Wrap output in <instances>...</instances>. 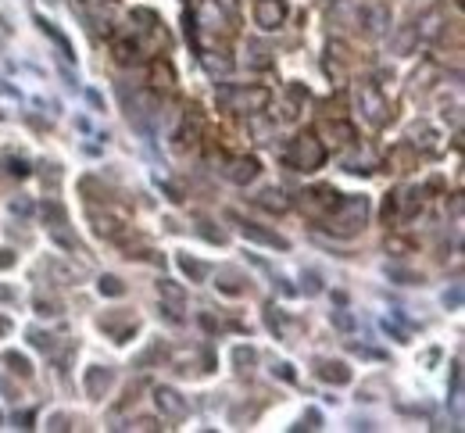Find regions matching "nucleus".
I'll list each match as a JSON object with an SVG mask.
<instances>
[{
	"instance_id": "obj_34",
	"label": "nucleus",
	"mask_w": 465,
	"mask_h": 433,
	"mask_svg": "<svg viewBox=\"0 0 465 433\" xmlns=\"http://www.w3.org/2000/svg\"><path fill=\"white\" fill-rule=\"evenodd\" d=\"M47 429H69V415H50V419H47Z\"/></svg>"
},
{
	"instance_id": "obj_7",
	"label": "nucleus",
	"mask_w": 465,
	"mask_h": 433,
	"mask_svg": "<svg viewBox=\"0 0 465 433\" xmlns=\"http://www.w3.org/2000/svg\"><path fill=\"white\" fill-rule=\"evenodd\" d=\"M283 18H286V4H283V0H254V22H258L265 32L279 29Z\"/></svg>"
},
{
	"instance_id": "obj_8",
	"label": "nucleus",
	"mask_w": 465,
	"mask_h": 433,
	"mask_svg": "<svg viewBox=\"0 0 465 433\" xmlns=\"http://www.w3.org/2000/svg\"><path fill=\"white\" fill-rule=\"evenodd\" d=\"M240 237H244V240H254V244H265V247H276V251H286V247H290L286 237H279V233H272V230H265V226H258V223H240Z\"/></svg>"
},
{
	"instance_id": "obj_18",
	"label": "nucleus",
	"mask_w": 465,
	"mask_h": 433,
	"mask_svg": "<svg viewBox=\"0 0 465 433\" xmlns=\"http://www.w3.org/2000/svg\"><path fill=\"white\" fill-rule=\"evenodd\" d=\"M419 43V32H416V25H404L397 36H394V43H390V50L394 54H412V47Z\"/></svg>"
},
{
	"instance_id": "obj_39",
	"label": "nucleus",
	"mask_w": 465,
	"mask_h": 433,
	"mask_svg": "<svg viewBox=\"0 0 465 433\" xmlns=\"http://www.w3.org/2000/svg\"><path fill=\"white\" fill-rule=\"evenodd\" d=\"M0 394H4V398H15V387L4 380V376H0Z\"/></svg>"
},
{
	"instance_id": "obj_27",
	"label": "nucleus",
	"mask_w": 465,
	"mask_h": 433,
	"mask_svg": "<svg viewBox=\"0 0 465 433\" xmlns=\"http://www.w3.org/2000/svg\"><path fill=\"white\" fill-rule=\"evenodd\" d=\"M29 340H33V348H40V351H54V337L43 333V330H29Z\"/></svg>"
},
{
	"instance_id": "obj_11",
	"label": "nucleus",
	"mask_w": 465,
	"mask_h": 433,
	"mask_svg": "<svg viewBox=\"0 0 465 433\" xmlns=\"http://www.w3.org/2000/svg\"><path fill=\"white\" fill-rule=\"evenodd\" d=\"M362 11H365V8L351 4V0H340V4L329 11V18H333L336 25H343V29H362Z\"/></svg>"
},
{
	"instance_id": "obj_10",
	"label": "nucleus",
	"mask_w": 465,
	"mask_h": 433,
	"mask_svg": "<svg viewBox=\"0 0 465 433\" xmlns=\"http://www.w3.org/2000/svg\"><path fill=\"white\" fill-rule=\"evenodd\" d=\"M254 176H258V161H254V158H232L229 165H225V179H229V183H240V186H244V183H251Z\"/></svg>"
},
{
	"instance_id": "obj_4",
	"label": "nucleus",
	"mask_w": 465,
	"mask_h": 433,
	"mask_svg": "<svg viewBox=\"0 0 465 433\" xmlns=\"http://www.w3.org/2000/svg\"><path fill=\"white\" fill-rule=\"evenodd\" d=\"M358 107H362V115H365L372 126H383V122L390 119V104L383 100L379 86H376V83H369V79H362V83H358Z\"/></svg>"
},
{
	"instance_id": "obj_26",
	"label": "nucleus",
	"mask_w": 465,
	"mask_h": 433,
	"mask_svg": "<svg viewBox=\"0 0 465 433\" xmlns=\"http://www.w3.org/2000/svg\"><path fill=\"white\" fill-rule=\"evenodd\" d=\"M43 219H47V226H50V223H65V208L57 204V201H47V204H43Z\"/></svg>"
},
{
	"instance_id": "obj_38",
	"label": "nucleus",
	"mask_w": 465,
	"mask_h": 433,
	"mask_svg": "<svg viewBox=\"0 0 465 433\" xmlns=\"http://www.w3.org/2000/svg\"><path fill=\"white\" fill-rule=\"evenodd\" d=\"M305 419H308V429H319V422H322V415H319L315 408H312V412H308Z\"/></svg>"
},
{
	"instance_id": "obj_9",
	"label": "nucleus",
	"mask_w": 465,
	"mask_h": 433,
	"mask_svg": "<svg viewBox=\"0 0 465 433\" xmlns=\"http://www.w3.org/2000/svg\"><path fill=\"white\" fill-rule=\"evenodd\" d=\"M315 376L333 387H343V384H351V369H347L343 362H333V358H319L315 362Z\"/></svg>"
},
{
	"instance_id": "obj_13",
	"label": "nucleus",
	"mask_w": 465,
	"mask_h": 433,
	"mask_svg": "<svg viewBox=\"0 0 465 433\" xmlns=\"http://www.w3.org/2000/svg\"><path fill=\"white\" fill-rule=\"evenodd\" d=\"M362 25H365V36H383L387 25H390V11L387 8H365L362 11Z\"/></svg>"
},
{
	"instance_id": "obj_32",
	"label": "nucleus",
	"mask_w": 465,
	"mask_h": 433,
	"mask_svg": "<svg viewBox=\"0 0 465 433\" xmlns=\"http://www.w3.org/2000/svg\"><path fill=\"white\" fill-rule=\"evenodd\" d=\"M18 297V290L15 287H8V283H0V304H11Z\"/></svg>"
},
{
	"instance_id": "obj_24",
	"label": "nucleus",
	"mask_w": 465,
	"mask_h": 433,
	"mask_svg": "<svg viewBox=\"0 0 465 433\" xmlns=\"http://www.w3.org/2000/svg\"><path fill=\"white\" fill-rule=\"evenodd\" d=\"M100 294H107V297H122L126 294V283L119 280V276H100Z\"/></svg>"
},
{
	"instance_id": "obj_19",
	"label": "nucleus",
	"mask_w": 465,
	"mask_h": 433,
	"mask_svg": "<svg viewBox=\"0 0 465 433\" xmlns=\"http://www.w3.org/2000/svg\"><path fill=\"white\" fill-rule=\"evenodd\" d=\"M258 204H261V208H269V211H286V208H290V201H286L276 186L261 190V194H258Z\"/></svg>"
},
{
	"instance_id": "obj_37",
	"label": "nucleus",
	"mask_w": 465,
	"mask_h": 433,
	"mask_svg": "<svg viewBox=\"0 0 465 433\" xmlns=\"http://www.w3.org/2000/svg\"><path fill=\"white\" fill-rule=\"evenodd\" d=\"M458 301H461V290L454 287L451 294H444V304H451V308H458Z\"/></svg>"
},
{
	"instance_id": "obj_35",
	"label": "nucleus",
	"mask_w": 465,
	"mask_h": 433,
	"mask_svg": "<svg viewBox=\"0 0 465 433\" xmlns=\"http://www.w3.org/2000/svg\"><path fill=\"white\" fill-rule=\"evenodd\" d=\"M272 372H276V376H279V380H286V384H290V380H294V369H290V365H286V362H279V365H276V369H272Z\"/></svg>"
},
{
	"instance_id": "obj_22",
	"label": "nucleus",
	"mask_w": 465,
	"mask_h": 433,
	"mask_svg": "<svg viewBox=\"0 0 465 433\" xmlns=\"http://www.w3.org/2000/svg\"><path fill=\"white\" fill-rule=\"evenodd\" d=\"M158 294H161V297H165L168 304H179V308H183V301H187L183 287H176L172 280H161V283H158Z\"/></svg>"
},
{
	"instance_id": "obj_1",
	"label": "nucleus",
	"mask_w": 465,
	"mask_h": 433,
	"mask_svg": "<svg viewBox=\"0 0 465 433\" xmlns=\"http://www.w3.org/2000/svg\"><path fill=\"white\" fill-rule=\"evenodd\" d=\"M365 219H369V197L355 194V197H343L329 211V230L340 233V237H351V233H358L365 226Z\"/></svg>"
},
{
	"instance_id": "obj_21",
	"label": "nucleus",
	"mask_w": 465,
	"mask_h": 433,
	"mask_svg": "<svg viewBox=\"0 0 465 433\" xmlns=\"http://www.w3.org/2000/svg\"><path fill=\"white\" fill-rule=\"evenodd\" d=\"M254 362H258V351H254L251 344H240V348H232V365H237L240 372H244V369H251Z\"/></svg>"
},
{
	"instance_id": "obj_40",
	"label": "nucleus",
	"mask_w": 465,
	"mask_h": 433,
	"mask_svg": "<svg viewBox=\"0 0 465 433\" xmlns=\"http://www.w3.org/2000/svg\"><path fill=\"white\" fill-rule=\"evenodd\" d=\"M4 333H11V322H8V319H0V337H4Z\"/></svg>"
},
{
	"instance_id": "obj_16",
	"label": "nucleus",
	"mask_w": 465,
	"mask_h": 433,
	"mask_svg": "<svg viewBox=\"0 0 465 433\" xmlns=\"http://www.w3.org/2000/svg\"><path fill=\"white\" fill-rule=\"evenodd\" d=\"M36 25H40V29H43V32H47V36H50V40L57 43V50H61V54H65V58H69V61L76 58V54H72V43H69V36H65L61 29H57L54 22H47L43 15H36Z\"/></svg>"
},
{
	"instance_id": "obj_36",
	"label": "nucleus",
	"mask_w": 465,
	"mask_h": 433,
	"mask_svg": "<svg viewBox=\"0 0 465 433\" xmlns=\"http://www.w3.org/2000/svg\"><path fill=\"white\" fill-rule=\"evenodd\" d=\"M11 265H15V251L4 247V251H0V268H11Z\"/></svg>"
},
{
	"instance_id": "obj_29",
	"label": "nucleus",
	"mask_w": 465,
	"mask_h": 433,
	"mask_svg": "<svg viewBox=\"0 0 465 433\" xmlns=\"http://www.w3.org/2000/svg\"><path fill=\"white\" fill-rule=\"evenodd\" d=\"M333 326L336 330H355V319L347 315V312H333Z\"/></svg>"
},
{
	"instance_id": "obj_30",
	"label": "nucleus",
	"mask_w": 465,
	"mask_h": 433,
	"mask_svg": "<svg viewBox=\"0 0 465 433\" xmlns=\"http://www.w3.org/2000/svg\"><path fill=\"white\" fill-rule=\"evenodd\" d=\"M36 312H40V315H61V304H57V301H43V297H40V301H36Z\"/></svg>"
},
{
	"instance_id": "obj_33",
	"label": "nucleus",
	"mask_w": 465,
	"mask_h": 433,
	"mask_svg": "<svg viewBox=\"0 0 465 433\" xmlns=\"http://www.w3.org/2000/svg\"><path fill=\"white\" fill-rule=\"evenodd\" d=\"M319 290H322L319 276H315V273H308V276H305V294H319Z\"/></svg>"
},
{
	"instance_id": "obj_14",
	"label": "nucleus",
	"mask_w": 465,
	"mask_h": 433,
	"mask_svg": "<svg viewBox=\"0 0 465 433\" xmlns=\"http://www.w3.org/2000/svg\"><path fill=\"white\" fill-rule=\"evenodd\" d=\"M305 204H308L312 211H319V208H322V211H333V208L340 204V194H336L333 186H315V190L305 197Z\"/></svg>"
},
{
	"instance_id": "obj_31",
	"label": "nucleus",
	"mask_w": 465,
	"mask_h": 433,
	"mask_svg": "<svg viewBox=\"0 0 465 433\" xmlns=\"http://www.w3.org/2000/svg\"><path fill=\"white\" fill-rule=\"evenodd\" d=\"M11 215H22V219H25V215H33V204L25 197H18V201H11Z\"/></svg>"
},
{
	"instance_id": "obj_23",
	"label": "nucleus",
	"mask_w": 465,
	"mask_h": 433,
	"mask_svg": "<svg viewBox=\"0 0 465 433\" xmlns=\"http://www.w3.org/2000/svg\"><path fill=\"white\" fill-rule=\"evenodd\" d=\"M114 58H119L122 65H129V61H136V58H140V47H136V43H129V40H119V43H114Z\"/></svg>"
},
{
	"instance_id": "obj_5",
	"label": "nucleus",
	"mask_w": 465,
	"mask_h": 433,
	"mask_svg": "<svg viewBox=\"0 0 465 433\" xmlns=\"http://www.w3.org/2000/svg\"><path fill=\"white\" fill-rule=\"evenodd\" d=\"M154 405H158V412H161L165 419H172V422H179V419L190 415V401H187L179 391H172V387H158V391H154Z\"/></svg>"
},
{
	"instance_id": "obj_28",
	"label": "nucleus",
	"mask_w": 465,
	"mask_h": 433,
	"mask_svg": "<svg viewBox=\"0 0 465 433\" xmlns=\"http://www.w3.org/2000/svg\"><path fill=\"white\" fill-rule=\"evenodd\" d=\"M8 176H18V179H25L29 176V165L22 158H8Z\"/></svg>"
},
{
	"instance_id": "obj_17",
	"label": "nucleus",
	"mask_w": 465,
	"mask_h": 433,
	"mask_svg": "<svg viewBox=\"0 0 465 433\" xmlns=\"http://www.w3.org/2000/svg\"><path fill=\"white\" fill-rule=\"evenodd\" d=\"M440 25H444V15H440V11H430V15H423V18L416 22V32H419V40H437V36H440Z\"/></svg>"
},
{
	"instance_id": "obj_12",
	"label": "nucleus",
	"mask_w": 465,
	"mask_h": 433,
	"mask_svg": "<svg viewBox=\"0 0 465 433\" xmlns=\"http://www.w3.org/2000/svg\"><path fill=\"white\" fill-rule=\"evenodd\" d=\"M222 294H244L247 290V280H244V273L240 268H232V265H222L218 268V283H215Z\"/></svg>"
},
{
	"instance_id": "obj_15",
	"label": "nucleus",
	"mask_w": 465,
	"mask_h": 433,
	"mask_svg": "<svg viewBox=\"0 0 465 433\" xmlns=\"http://www.w3.org/2000/svg\"><path fill=\"white\" fill-rule=\"evenodd\" d=\"M65 226H69V223H50V226H47V233H50V240H54L57 247H65V251H72V254H76V251H83V244H79V237H76V233H69Z\"/></svg>"
},
{
	"instance_id": "obj_2",
	"label": "nucleus",
	"mask_w": 465,
	"mask_h": 433,
	"mask_svg": "<svg viewBox=\"0 0 465 433\" xmlns=\"http://www.w3.org/2000/svg\"><path fill=\"white\" fill-rule=\"evenodd\" d=\"M322 161H326V147H322L312 133L298 136L294 143H290V150H286V165H290V169H301V172L322 169Z\"/></svg>"
},
{
	"instance_id": "obj_25",
	"label": "nucleus",
	"mask_w": 465,
	"mask_h": 433,
	"mask_svg": "<svg viewBox=\"0 0 465 433\" xmlns=\"http://www.w3.org/2000/svg\"><path fill=\"white\" fill-rule=\"evenodd\" d=\"M4 362L11 365V372H18V376H33V365H29V358H25V355L8 351V355H4Z\"/></svg>"
},
{
	"instance_id": "obj_20",
	"label": "nucleus",
	"mask_w": 465,
	"mask_h": 433,
	"mask_svg": "<svg viewBox=\"0 0 465 433\" xmlns=\"http://www.w3.org/2000/svg\"><path fill=\"white\" fill-rule=\"evenodd\" d=\"M179 268H183V273H187L194 283H201V280L208 276V265L197 261V258H190V254H179Z\"/></svg>"
},
{
	"instance_id": "obj_6",
	"label": "nucleus",
	"mask_w": 465,
	"mask_h": 433,
	"mask_svg": "<svg viewBox=\"0 0 465 433\" xmlns=\"http://www.w3.org/2000/svg\"><path fill=\"white\" fill-rule=\"evenodd\" d=\"M83 387H86V398L100 401V398L114 387V369H107V365H90L86 376H83Z\"/></svg>"
},
{
	"instance_id": "obj_3",
	"label": "nucleus",
	"mask_w": 465,
	"mask_h": 433,
	"mask_svg": "<svg viewBox=\"0 0 465 433\" xmlns=\"http://www.w3.org/2000/svg\"><path fill=\"white\" fill-rule=\"evenodd\" d=\"M218 104L225 112H261L269 104V90L254 86V90H237V86H225L218 90Z\"/></svg>"
},
{
	"instance_id": "obj_41",
	"label": "nucleus",
	"mask_w": 465,
	"mask_h": 433,
	"mask_svg": "<svg viewBox=\"0 0 465 433\" xmlns=\"http://www.w3.org/2000/svg\"><path fill=\"white\" fill-rule=\"evenodd\" d=\"M0 50H4V43H0Z\"/></svg>"
}]
</instances>
